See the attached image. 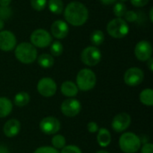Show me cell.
Instances as JSON below:
<instances>
[{
  "label": "cell",
  "instance_id": "6da1fadb",
  "mask_svg": "<svg viewBox=\"0 0 153 153\" xmlns=\"http://www.w3.org/2000/svg\"><path fill=\"white\" fill-rule=\"evenodd\" d=\"M64 17L68 24L75 27L82 26L89 19V10L87 6L79 2L72 1L64 8Z\"/></svg>",
  "mask_w": 153,
  "mask_h": 153
},
{
  "label": "cell",
  "instance_id": "7a4b0ae2",
  "mask_svg": "<svg viewBox=\"0 0 153 153\" xmlns=\"http://www.w3.org/2000/svg\"><path fill=\"white\" fill-rule=\"evenodd\" d=\"M13 50L15 58L22 64L30 65L37 60L38 50L30 42H21Z\"/></svg>",
  "mask_w": 153,
  "mask_h": 153
},
{
  "label": "cell",
  "instance_id": "3957f363",
  "mask_svg": "<svg viewBox=\"0 0 153 153\" xmlns=\"http://www.w3.org/2000/svg\"><path fill=\"white\" fill-rule=\"evenodd\" d=\"M97 83V76L90 68L81 69L76 75V86L82 91L92 90Z\"/></svg>",
  "mask_w": 153,
  "mask_h": 153
},
{
  "label": "cell",
  "instance_id": "277c9868",
  "mask_svg": "<svg viewBox=\"0 0 153 153\" xmlns=\"http://www.w3.org/2000/svg\"><path fill=\"white\" fill-rule=\"evenodd\" d=\"M118 143L121 151L125 153H136L142 146L140 137L132 132L123 133L119 138Z\"/></svg>",
  "mask_w": 153,
  "mask_h": 153
},
{
  "label": "cell",
  "instance_id": "5b68a950",
  "mask_svg": "<svg viewBox=\"0 0 153 153\" xmlns=\"http://www.w3.org/2000/svg\"><path fill=\"white\" fill-rule=\"evenodd\" d=\"M107 32L114 39H123L129 33V25L123 18H114L107 24Z\"/></svg>",
  "mask_w": 153,
  "mask_h": 153
},
{
  "label": "cell",
  "instance_id": "8992f818",
  "mask_svg": "<svg viewBox=\"0 0 153 153\" xmlns=\"http://www.w3.org/2000/svg\"><path fill=\"white\" fill-rule=\"evenodd\" d=\"M30 43L36 48H45L50 46L52 42V36L50 32L44 29H37L33 30L30 36Z\"/></svg>",
  "mask_w": 153,
  "mask_h": 153
},
{
  "label": "cell",
  "instance_id": "52a82bcc",
  "mask_svg": "<svg viewBox=\"0 0 153 153\" xmlns=\"http://www.w3.org/2000/svg\"><path fill=\"white\" fill-rule=\"evenodd\" d=\"M102 57L101 51L98 47L88 46L81 53V60L87 66H95L97 65Z\"/></svg>",
  "mask_w": 153,
  "mask_h": 153
},
{
  "label": "cell",
  "instance_id": "ba28073f",
  "mask_svg": "<svg viewBox=\"0 0 153 153\" xmlns=\"http://www.w3.org/2000/svg\"><path fill=\"white\" fill-rule=\"evenodd\" d=\"M57 90V85L56 82L50 77H43L41 78L37 84L38 92L45 98L53 97Z\"/></svg>",
  "mask_w": 153,
  "mask_h": 153
},
{
  "label": "cell",
  "instance_id": "9c48e42d",
  "mask_svg": "<svg viewBox=\"0 0 153 153\" xmlns=\"http://www.w3.org/2000/svg\"><path fill=\"white\" fill-rule=\"evenodd\" d=\"M39 129L45 134L54 135L60 131L61 123L55 117H46L40 121Z\"/></svg>",
  "mask_w": 153,
  "mask_h": 153
},
{
  "label": "cell",
  "instance_id": "30bf717a",
  "mask_svg": "<svg viewBox=\"0 0 153 153\" xmlns=\"http://www.w3.org/2000/svg\"><path fill=\"white\" fill-rule=\"evenodd\" d=\"M144 79V73L139 67H131L124 74V82L126 85L134 87L140 85Z\"/></svg>",
  "mask_w": 153,
  "mask_h": 153
},
{
  "label": "cell",
  "instance_id": "8fae6325",
  "mask_svg": "<svg viewBox=\"0 0 153 153\" xmlns=\"http://www.w3.org/2000/svg\"><path fill=\"white\" fill-rule=\"evenodd\" d=\"M61 112L67 117H76L82 110L81 102L74 98H68L64 100L60 107Z\"/></svg>",
  "mask_w": 153,
  "mask_h": 153
},
{
  "label": "cell",
  "instance_id": "7c38bea8",
  "mask_svg": "<svg viewBox=\"0 0 153 153\" xmlns=\"http://www.w3.org/2000/svg\"><path fill=\"white\" fill-rule=\"evenodd\" d=\"M152 45L148 40H140L134 48L135 57L141 62H146L152 57Z\"/></svg>",
  "mask_w": 153,
  "mask_h": 153
},
{
  "label": "cell",
  "instance_id": "4fadbf2b",
  "mask_svg": "<svg viewBox=\"0 0 153 153\" xmlns=\"http://www.w3.org/2000/svg\"><path fill=\"white\" fill-rule=\"evenodd\" d=\"M17 45V39L13 32L3 30L0 31V50L9 52L15 48Z\"/></svg>",
  "mask_w": 153,
  "mask_h": 153
},
{
  "label": "cell",
  "instance_id": "5bb4252c",
  "mask_svg": "<svg viewBox=\"0 0 153 153\" xmlns=\"http://www.w3.org/2000/svg\"><path fill=\"white\" fill-rule=\"evenodd\" d=\"M131 122H132L131 116L128 113L123 112L117 114L113 118L111 126L116 133H123L130 126Z\"/></svg>",
  "mask_w": 153,
  "mask_h": 153
},
{
  "label": "cell",
  "instance_id": "9a60e30c",
  "mask_svg": "<svg viewBox=\"0 0 153 153\" xmlns=\"http://www.w3.org/2000/svg\"><path fill=\"white\" fill-rule=\"evenodd\" d=\"M69 33V25L64 20H56L50 26V34L57 39H63Z\"/></svg>",
  "mask_w": 153,
  "mask_h": 153
},
{
  "label": "cell",
  "instance_id": "2e32d148",
  "mask_svg": "<svg viewBox=\"0 0 153 153\" xmlns=\"http://www.w3.org/2000/svg\"><path fill=\"white\" fill-rule=\"evenodd\" d=\"M21 131V123L17 119H9L7 120L4 126L3 132L6 137L12 138L16 136Z\"/></svg>",
  "mask_w": 153,
  "mask_h": 153
},
{
  "label": "cell",
  "instance_id": "e0dca14e",
  "mask_svg": "<svg viewBox=\"0 0 153 153\" xmlns=\"http://www.w3.org/2000/svg\"><path fill=\"white\" fill-rule=\"evenodd\" d=\"M61 92L67 98H74L78 94V88L76 84L72 81H65L61 84Z\"/></svg>",
  "mask_w": 153,
  "mask_h": 153
},
{
  "label": "cell",
  "instance_id": "ac0fdd59",
  "mask_svg": "<svg viewBox=\"0 0 153 153\" xmlns=\"http://www.w3.org/2000/svg\"><path fill=\"white\" fill-rule=\"evenodd\" d=\"M97 142L102 148L108 147L111 143V134L107 128H100L97 132Z\"/></svg>",
  "mask_w": 153,
  "mask_h": 153
},
{
  "label": "cell",
  "instance_id": "d6986e66",
  "mask_svg": "<svg viewBox=\"0 0 153 153\" xmlns=\"http://www.w3.org/2000/svg\"><path fill=\"white\" fill-rule=\"evenodd\" d=\"M12 110H13L12 101L5 97H0V118L8 117L11 114Z\"/></svg>",
  "mask_w": 153,
  "mask_h": 153
},
{
  "label": "cell",
  "instance_id": "ffe728a7",
  "mask_svg": "<svg viewBox=\"0 0 153 153\" xmlns=\"http://www.w3.org/2000/svg\"><path fill=\"white\" fill-rule=\"evenodd\" d=\"M37 61H38L39 65L41 66L42 68H50L54 65V63H55L54 56L47 53H43L39 55L37 57Z\"/></svg>",
  "mask_w": 153,
  "mask_h": 153
},
{
  "label": "cell",
  "instance_id": "44dd1931",
  "mask_svg": "<svg viewBox=\"0 0 153 153\" xmlns=\"http://www.w3.org/2000/svg\"><path fill=\"white\" fill-rule=\"evenodd\" d=\"M30 100V97L28 92L20 91L15 94L14 99H13V103L15 106H17L19 108H22V107H25L26 105H28Z\"/></svg>",
  "mask_w": 153,
  "mask_h": 153
},
{
  "label": "cell",
  "instance_id": "7402d4cb",
  "mask_svg": "<svg viewBox=\"0 0 153 153\" xmlns=\"http://www.w3.org/2000/svg\"><path fill=\"white\" fill-rule=\"evenodd\" d=\"M140 101L143 105L147 106V107H152L153 106V90L151 88L144 89L142 91L139 96Z\"/></svg>",
  "mask_w": 153,
  "mask_h": 153
},
{
  "label": "cell",
  "instance_id": "603a6c76",
  "mask_svg": "<svg viewBox=\"0 0 153 153\" xmlns=\"http://www.w3.org/2000/svg\"><path fill=\"white\" fill-rule=\"evenodd\" d=\"M47 5L49 11L56 15H59L64 12L65 5L62 0H48Z\"/></svg>",
  "mask_w": 153,
  "mask_h": 153
},
{
  "label": "cell",
  "instance_id": "cb8c5ba5",
  "mask_svg": "<svg viewBox=\"0 0 153 153\" xmlns=\"http://www.w3.org/2000/svg\"><path fill=\"white\" fill-rule=\"evenodd\" d=\"M90 40H91V43L92 44V46H95V47L100 46L105 40V34L100 30H95L91 34Z\"/></svg>",
  "mask_w": 153,
  "mask_h": 153
},
{
  "label": "cell",
  "instance_id": "d4e9b609",
  "mask_svg": "<svg viewBox=\"0 0 153 153\" xmlns=\"http://www.w3.org/2000/svg\"><path fill=\"white\" fill-rule=\"evenodd\" d=\"M49 50L52 56H60L64 52V46L59 40H55L51 42Z\"/></svg>",
  "mask_w": 153,
  "mask_h": 153
},
{
  "label": "cell",
  "instance_id": "484cf974",
  "mask_svg": "<svg viewBox=\"0 0 153 153\" xmlns=\"http://www.w3.org/2000/svg\"><path fill=\"white\" fill-rule=\"evenodd\" d=\"M52 147L56 150H62L66 145V140L64 135L62 134H54L51 140Z\"/></svg>",
  "mask_w": 153,
  "mask_h": 153
},
{
  "label": "cell",
  "instance_id": "4316f807",
  "mask_svg": "<svg viewBox=\"0 0 153 153\" xmlns=\"http://www.w3.org/2000/svg\"><path fill=\"white\" fill-rule=\"evenodd\" d=\"M126 11H127V7L125 4V3H121V2L115 3L114 7H113V13L116 17L123 18Z\"/></svg>",
  "mask_w": 153,
  "mask_h": 153
},
{
  "label": "cell",
  "instance_id": "83f0119b",
  "mask_svg": "<svg viewBox=\"0 0 153 153\" xmlns=\"http://www.w3.org/2000/svg\"><path fill=\"white\" fill-rule=\"evenodd\" d=\"M30 6L35 11L40 12V11H43L46 8L48 0H30Z\"/></svg>",
  "mask_w": 153,
  "mask_h": 153
},
{
  "label": "cell",
  "instance_id": "f1b7e54d",
  "mask_svg": "<svg viewBox=\"0 0 153 153\" xmlns=\"http://www.w3.org/2000/svg\"><path fill=\"white\" fill-rule=\"evenodd\" d=\"M125 17V21L128 23V22H135L139 20V14L137 12L133 11V10H127L124 15Z\"/></svg>",
  "mask_w": 153,
  "mask_h": 153
},
{
  "label": "cell",
  "instance_id": "f546056e",
  "mask_svg": "<svg viewBox=\"0 0 153 153\" xmlns=\"http://www.w3.org/2000/svg\"><path fill=\"white\" fill-rule=\"evenodd\" d=\"M13 15V9L10 6H0V20L5 21Z\"/></svg>",
  "mask_w": 153,
  "mask_h": 153
},
{
  "label": "cell",
  "instance_id": "4dcf8cb0",
  "mask_svg": "<svg viewBox=\"0 0 153 153\" xmlns=\"http://www.w3.org/2000/svg\"><path fill=\"white\" fill-rule=\"evenodd\" d=\"M61 153H82V152L76 145H65L62 149Z\"/></svg>",
  "mask_w": 153,
  "mask_h": 153
},
{
  "label": "cell",
  "instance_id": "1f68e13d",
  "mask_svg": "<svg viewBox=\"0 0 153 153\" xmlns=\"http://www.w3.org/2000/svg\"><path fill=\"white\" fill-rule=\"evenodd\" d=\"M33 153H60L58 150L51 147V146H41L35 150Z\"/></svg>",
  "mask_w": 153,
  "mask_h": 153
},
{
  "label": "cell",
  "instance_id": "d6a6232c",
  "mask_svg": "<svg viewBox=\"0 0 153 153\" xmlns=\"http://www.w3.org/2000/svg\"><path fill=\"white\" fill-rule=\"evenodd\" d=\"M99 125L96 122H90L87 124V130L91 134H96L99 131Z\"/></svg>",
  "mask_w": 153,
  "mask_h": 153
},
{
  "label": "cell",
  "instance_id": "836d02e7",
  "mask_svg": "<svg viewBox=\"0 0 153 153\" xmlns=\"http://www.w3.org/2000/svg\"><path fill=\"white\" fill-rule=\"evenodd\" d=\"M150 0H130L132 5H134V7H143L146 4H148Z\"/></svg>",
  "mask_w": 153,
  "mask_h": 153
},
{
  "label": "cell",
  "instance_id": "e575fe53",
  "mask_svg": "<svg viewBox=\"0 0 153 153\" xmlns=\"http://www.w3.org/2000/svg\"><path fill=\"white\" fill-rule=\"evenodd\" d=\"M141 147V153H153V144L151 143H146Z\"/></svg>",
  "mask_w": 153,
  "mask_h": 153
},
{
  "label": "cell",
  "instance_id": "d590c367",
  "mask_svg": "<svg viewBox=\"0 0 153 153\" xmlns=\"http://www.w3.org/2000/svg\"><path fill=\"white\" fill-rule=\"evenodd\" d=\"M100 1L101 2V4H103L105 5H110V4H113L117 2V0H100Z\"/></svg>",
  "mask_w": 153,
  "mask_h": 153
},
{
  "label": "cell",
  "instance_id": "8d00e7d4",
  "mask_svg": "<svg viewBox=\"0 0 153 153\" xmlns=\"http://www.w3.org/2000/svg\"><path fill=\"white\" fill-rule=\"evenodd\" d=\"M12 0H0V6H9Z\"/></svg>",
  "mask_w": 153,
  "mask_h": 153
},
{
  "label": "cell",
  "instance_id": "74e56055",
  "mask_svg": "<svg viewBox=\"0 0 153 153\" xmlns=\"http://www.w3.org/2000/svg\"><path fill=\"white\" fill-rule=\"evenodd\" d=\"M147 62V65H148V68H149V70L151 71V72H152L153 71V59L152 57H151L149 60H147L146 61Z\"/></svg>",
  "mask_w": 153,
  "mask_h": 153
},
{
  "label": "cell",
  "instance_id": "f35d334b",
  "mask_svg": "<svg viewBox=\"0 0 153 153\" xmlns=\"http://www.w3.org/2000/svg\"><path fill=\"white\" fill-rule=\"evenodd\" d=\"M0 153H10L8 148L3 144H0Z\"/></svg>",
  "mask_w": 153,
  "mask_h": 153
},
{
  "label": "cell",
  "instance_id": "ab89813d",
  "mask_svg": "<svg viewBox=\"0 0 153 153\" xmlns=\"http://www.w3.org/2000/svg\"><path fill=\"white\" fill-rule=\"evenodd\" d=\"M149 17H150V22H153V8L150 9V12H149Z\"/></svg>",
  "mask_w": 153,
  "mask_h": 153
},
{
  "label": "cell",
  "instance_id": "60d3db41",
  "mask_svg": "<svg viewBox=\"0 0 153 153\" xmlns=\"http://www.w3.org/2000/svg\"><path fill=\"white\" fill-rule=\"evenodd\" d=\"M4 21L0 20V31L4 30Z\"/></svg>",
  "mask_w": 153,
  "mask_h": 153
},
{
  "label": "cell",
  "instance_id": "b9f144b4",
  "mask_svg": "<svg viewBox=\"0 0 153 153\" xmlns=\"http://www.w3.org/2000/svg\"><path fill=\"white\" fill-rule=\"evenodd\" d=\"M96 153H109L108 152H107V151H104V150H101V151H98Z\"/></svg>",
  "mask_w": 153,
  "mask_h": 153
},
{
  "label": "cell",
  "instance_id": "7bdbcfd3",
  "mask_svg": "<svg viewBox=\"0 0 153 153\" xmlns=\"http://www.w3.org/2000/svg\"><path fill=\"white\" fill-rule=\"evenodd\" d=\"M128 0H119V2H121V3H126V2H127Z\"/></svg>",
  "mask_w": 153,
  "mask_h": 153
}]
</instances>
